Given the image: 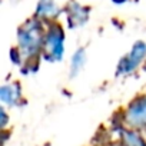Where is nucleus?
Returning a JSON list of instances; mask_svg holds the SVG:
<instances>
[{"label":"nucleus","instance_id":"f257e3e1","mask_svg":"<svg viewBox=\"0 0 146 146\" xmlns=\"http://www.w3.org/2000/svg\"><path fill=\"white\" fill-rule=\"evenodd\" d=\"M47 25L32 16L25 20L16 33V44L10 50V59L23 69L37 66L43 53V43Z\"/></svg>","mask_w":146,"mask_h":146},{"label":"nucleus","instance_id":"f03ea898","mask_svg":"<svg viewBox=\"0 0 146 146\" xmlns=\"http://www.w3.org/2000/svg\"><path fill=\"white\" fill-rule=\"evenodd\" d=\"M66 54V32L59 22L49 23L46 27L42 59L49 63H60Z\"/></svg>","mask_w":146,"mask_h":146},{"label":"nucleus","instance_id":"7ed1b4c3","mask_svg":"<svg viewBox=\"0 0 146 146\" xmlns=\"http://www.w3.org/2000/svg\"><path fill=\"white\" fill-rule=\"evenodd\" d=\"M119 123L146 132V92L133 98L119 113Z\"/></svg>","mask_w":146,"mask_h":146},{"label":"nucleus","instance_id":"20e7f679","mask_svg":"<svg viewBox=\"0 0 146 146\" xmlns=\"http://www.w3.org/2000/svg\"><path fill=\"white\" fill-rule=\"evenodd\" d=\"M143 64H146V42L136 40L130 49L119 59L116 75L120 78H127L136 73Z\"/></svg>","mask_w":146,"mask_h":146},{"label":"nucleus","instance_id":"39448f33","mask_svg":"<svg viewBox=\"0 0 146 146\" xmlns=\"http://www.w3.org/2000/svg\"><path fill=\"white\" fill-rule=\"evenodd\" d=\"M63 15L70 29H78L88 23L90 16V7L76 2V0H70L63 9Z\"/></svg>","mask_w":146,"mask_h":146},{"label":"nucleus","instance_id":"423d86ee","mask_svg":"<svg viewBox=\"0 0 146 146\" xmlns=\"http://www.w3.org/2000/svg\"><path fill=\"white\" fill-rule=\"evenodd\" d=\"M0 102H2V106L7 109L22 106L25 102V96H23V88L20 82L9 80L0 86Z\"/></svg>","mask_w":146,"mask_h":146},{"label":"nucleus","instance_id":"0eeeda50","mask_svg":"<svg viewBox=\"0 0 146 146\" xmlns=\"http://www.w3.org/2000/svg\"><path fill=\"white\" fill-rule=\"evenodd\" d=\"M115 133L116 137L113 140V146H146V136L142 130L126 127L119 123Z\"/></svg>","mask_w":146,"mask_h":146},{"label":"nucleus","instance_id":"6e6552de","mask_svg":"<svg viewBox=\"0 0 146 146\" xmlns=\"http://www.w3.org/2000/svg\"><path fill=\"white\" fill-rule=\"evenodd\" d=\"M62 13H63V9L57 5L56 0H39L33 16L44 22L46 25H49V23L57 22Z\"/></svg>","mask_w":146,"mask_h":146},{"label":"nucleus","instance_id":"1a4fd4ad","mask_svg":"<svg viewBox=\"0 0 146 146\" xmlns=\"http://www.w3.org/2000/svg\"><path fill=\"white\" fill-rule=\"evenodd\" d=\"M88 63V52L85 47H78L70 56L69 62V75L70 78H76L80 75V72L85 69Z\"/></svg>","mask_w":146,"mask_h":146},{"label":"nucleus","instance_id":"9d476101","mask_svg":"<svg viewBox=\"0 0 146 146\" xmlns=\"http://www.w3.org/2000/svg\"><path fill=\"white\" fill-rule=\"evenodd\" d=\"M10 125V115L7 112V108L0 106V126H2L3 130H6Z\"/></svg>","mask_w":146,"mask_h":146},{"label":"nucleus","instance_id":"9b49d317","mask_svg":"<svg viewBox=\"0 0 146 146\" xmlns=\"http://www.w3.org/2000/svg\"><path fill=\"white\" fill-rule=\"evenodd\" d=\"M127 2L129 0H112V3H115V5H125Z\"/></svg>","mask_w":146,"mask_h":146},{"label":"nucleus","instance_id":"f8f14e48","mask_svg":"<svg viewBox=\"0 0 146 146\" xmlns=\"http://www.w3.org/2000/svg\"><path fill=\"white\" fill-rule=\"evenodd\" d=\"M100 146H103V145H100Z\"/></svg>","mask_w":146,"mask_h":146}]
</instances>
